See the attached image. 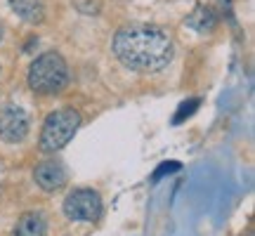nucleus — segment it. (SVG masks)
<instances>
[{"instance_id": "obj_12", "label": "nucleus", "mask_w": 255, "mask_h": 236, "mask_svg": "<svg viewBox=\"0 0 255 236\" xmlns=\"http://www.w3.org/2000/svg\"><path fill=\"white\" fill-rule=\"evenodd\" d=\"M0 40H2V26H0Z\"/></svg>"}, {"instance_id": "obj_10", "label": "nucleus", "mask_w": 255, "mask_h": 236, "mask_svg": "<svg viewBox=\"0 0 255 236\" xmlns=\"http://www.w3.org/2000/svg\"><path fill=\"white\" fill-rule=\"evenodd\" d=\"M201 107V100H196V97H194V100H187V102H182V104H180V109H177V114H175V123H182L184 118H189L191 114H194V111L199 109Z\"/></svg>"}, {"instance_id": "obj_3", "label": "nucleus", "mask_w": 255, "mask_h": 236, "mask_svg": "<svg viewBox=\"0 0 255 236\" xmlns=\"http://www.w3.org/2000/svg\"><path fill=\"white\" fill-rule=\"evenodd\" d=\"M81 127V114L73 109H59L52 111L43 123V132H40V149L52 154L59 151L62 146L71 142L76 130Z\"/></svg>"}, {"instance_id": "obj_2", "label": "nucleus", "mask_w": 255, "mask_h": 236, "mask_svg": "<svg viewBox=\"0 0 255 236\" xmlns=\"http://www.w3.org/2000/svg\"><path fill=\"white\" fill-rule=\"evenodd\" d=\"M69 83V66L59 52L40 55L28 69V85L38 95H57Z\"/></svg>"}, {"instance_id": "obj_5", "label": "nucleus", "mask_w": 255, "mask_h": 236, "mask_svg": "<svg viewBox=\"0 0 255 236\" xmlns=\"http://www.w3.org/2000/svg\"><path fill=\"white\" fill-rule=\"evenodd\" d=\"M31 118L21 107H5L0 109V139H5L9 144H17L28 135Z\"/></svg>"}, {"instance_id": "obj_4", "label": "nucleus", "mask_w": 255, "mask_h": 236, "mask_svg": "<svg viewBox=\"0 0 255 236\" xmlns=\"http://www.w3.org/2000/svg\"><path fill=\"white\" fill-rule=\"evenodd\" d=\"M64 215L73 222H95L102 215V199L95 189H73L64 199Z\"/></svg>"}, {"instance_id": "obj_1", "label": "nucleus", "mask_w": 255, "mask_h": 236, "mask_svg": "<svg viewBox=\"0 0 255 236\" xmlns=\"http://www.w3.org/2000/svg\"><path fill=\"white\" fill-rule=\"evenodd\" d=\"M114 55L130 71L156 73L173 59V40L161 26L130 24L114 36Z\"/></svg>"}, {"instance_id": "obj_9", "label": "nucleus", "mask_w": 255, "mask_h": 236, "mask_svg": "<svg viewBox=\"0 0 255 236\" xmlns=\"http://www.w3.org/2000/svg\"><path fill=\"white\" fill-rule=\"evenodd\" d=\"M184 24H187L189 28H194V31H199V33H208V31L215 28V14H213V9L199 5V7L187 17Z\"/></svg>"}, {"instance_id": "obj_8", "label": "nucleus", "mask_w": 255, "mask_h": 236, "mask_svg": "<svg viewBox=\"0 0 255 236\" xmlns=\"http://www.w3.org/2000/svg\"><path fill=\"white\" fill-rule=\"evenodd\" d=\"M9 7L28 24H40L45 19V5L43 0H9Z\"/></svg>"}, {"instance_id": "obj_7", "label": "nucleus", "mask_w": 255, "mask_h": 236, "mask_svg": "<svg viewBox=\"0 0 255 236\" xmlns=\"http://www.w3.org/2000/svg\"><path fill=\"white\" fill-rule=\"evenodd\" d=\"M12 236H47V218L40 210H28L17 220Z\"/></svg>"}, {"instance_id": "obj_11", "label": "nucleus", "mask_w": 255, "mask_h": 236, "mask_svg": "<svg viewBox=\"0 0 255 236\" xmlns=\"http://www.w3.org/2000/svg\"><path fill=\"white\" fill-rule=\"evenodd\" d=\"M177 170H180V163H177V161H168V163H163L161 168H158V170H156L151 180L158 182L161 177H165V175H170V173H177Z\"/></svg>"}, {"instance_id": "obj_6", "label": "nucleus", "mask_w": 255, "mask_h": 236, "mask_svg": "<svg viewBox=\"0 0 255 236\" xmlns=\"http://www.w3.org/2000/svg\"><path fill=\"white\" fill-rule=\"evenodd\" d=\"M33 180L43 191H59L66 184V170L59 161H43L36 165Z\"/></svg>"}]
</instances>
